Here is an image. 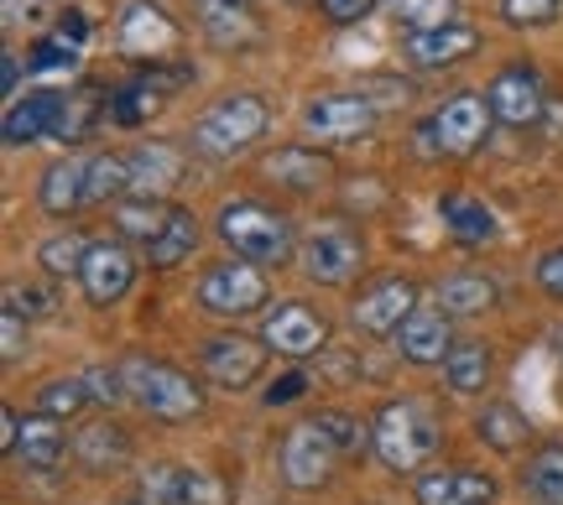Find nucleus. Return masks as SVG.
Masks as SVG:
<instances>
[{
	"label": "nucleus",
	"mask_w": 563,
	"mask_h": 505,
	"mask_svg": "<svg viewBox=\"0 0 563 505\" xmlns=\"http://www.w3.org/2000/svg\"><path fill=\"white\" fill-rule=\"evenodd\" d=\"M214 229L220 240L235 250V261H251V266H287L292 250H298V235H292V220L272 209V203H256V199H230L214 214Z\"/></svg>",
	"instance_id": "1"
},
{
	"label": "nucleus",
	"mask_w": 563,
	"mask_h": 505,
	"mask_svg": "<svg viewBox=\"0 0 563 505\" xmlns=\"http://www.w3.org/2000/svg\"><path fill=\"white\" fill-rule=\"evenodd\" d=\"M371 448L391 474H418L433 453H439V417L422 402L402 396V402H386L371 417Z\"/></svg>",
	"instance_id": "2"
},
{
	"label": "nucleus",
	"mask_w": 563,
	"mask_h": 505,
	"mask_svg": "<svg viewBox=\"0 0 563 505\" xmlns=\"http://www.w3.org/2000/svg\"><path fill=\"white\" fill-rule=\"evenodd\" d=\"M272 125V110L256 94H224L220 104H209L199 121H194V152L209 157V162H230L266 136Z\"/></svg>",
	"instance_id": "3"
},
{
	"label": "nucleus",
	"mask_w": 563,
	"mask_h": 505,
	"mask_svg": "<svg viewBox=\"0 0 563 505\" xmlns=\"http://www.w3.org/2000/svg\"><path fill=\"white\" fill-rule=\"evenodd\" d=\"M125 391L131 402L157 423H194L203 412V385L167 360H125Z\"/></svg>",
	"instance_id": "4"
},
{
	"label": "nucleus",
	"mask_w": 563,
	"mask_h": 505,
	"mask_svg": "<svg viewBox=\"0 0 563 505\" xmlns=\"http://www.w3.org/2000/svg\"><path fill=\"white\" fill-rule=\"evenodd\" d=\"M266 298H272V287H266V271L251 261H220L209 266L199 277V307L203 313H214V318H251V313H262Z\"/></svg>",
	"instance_id": "5"
},
{
	"label": "nucleus",
	"mask_w": 563,
	"mask_h": 505,
	"mask_svg": "<svg viewBox=\"0 0 563 505\" xmlns=\"http://www.w3.org/2000/svg\"><path fill=\"white\" fill-rule=\"evenodd\" d=\"M298 266L308 282L344 287L365 266V245L344 220H323L319 229H308V240L298 245Z\"/></svg>",
	"instance_id": "6"
},
{
	"label": "nucleus",
	"mask_w": 563,
	"mask_h": 505,
	"mask_svg": "<svg viewBox=\"0 0 563 505\" xmlns=\"http://www.w3.org/2000/svg\"><path fill=\"white\" fill-rule=\"evenodd\" d=\"M490 104L481 94H454V100H443L433 110V121L422 125V152H439V157H464V152H475L485 142V131H490Z\"/></svg>",
	"instance_id": "7"
},
{
	"label": "nucleus",
	"mask_w": 563,
	"mask_h": 505,
	"mask_svg": "<svg viewBox=\"0 0 563 505\" xmlns=\"http://www.w3.org/2000/svg\"><path fill=\"white\" fill-rule=\"evenodd\" d=\"M282 480L292 490H323L329 480H334V464H340V448H334V438L323 433L313 417L298 427H287V438H282Z\"/></svg>",
	"instance_id": "8"
},
{
	"label": "nucleus",
	"mask_w": 563,
	"mask_h": 505,
	"mask_svg": "<svg viewBox=\"0 0 563 505\" xmlns=\"http://www.w3.org/2000/svg\"><path fill=\"white\" fill-rule=\"evenodd\" d=\"M266 355H272L266 339H251V334H214V339H203L199 364L220 391H245V385L262 381Z\"/></svg>",
	"instance_id": "9"
},
{
	"label": "nucleus",
	"mask_w": 563,
	"mask_h": 505,
	"mask_svg": "<svg viewBox=\"0 0 563 505\" xmlns=\"http://www.w3.org/2000/svg\"><path fill=\"white\" fill-rule=\"evenodd\" d=\"M302 131L329 146L365 142L376 131V104L365 100V94H319V100H308V110H302Z\"/></svg>",
	"instance_id": "10"
},
{
	"label": "nucleus",
	"mask_w": 563,
	"mask_h": 505,
	"mask_svg": "<svg viewBox=\"0 0 563 505\" xmlns=\"http://www.w3.org/2000/svg\"><path fill=\"white\" fill-rule=\"evenodd\" d=\"M485 104H490V115L501 125H543V115H548V89H543V79L527 68V63H511V68H501L496 79L485 83Z\"/></svg>",
	"instance_id": "11"
},
{
	"label": "nucleus",
	"mask_w": 563,
	"mask_h": 505,
	"mask_svg": "<svg viewBox=\"0 0 563 505\" xmlns=\"http://www.w3.org/2000/svg\"><path fill=\"white\" fill-rule=\"evenodd\" d=\"M418 287L407 282V277H386V282L365 287L361 298H355V307H350V318H355V328L361 334H371V339H391L397 328L418 313Z\"/></svg>",
	"instance_id": "12"
},
{
	"label": "nucleus",
	"mask_w": 563,
	"mask_h": 505,
	"mask_svg": "<svg viewBox=\"0 0 563 505\" xmlns=\"http://www.w3.org/2000/svg\"><path fill=\"white\" fill-rule=\"evenodd\" d=\"M79 287L89 307H115L136 287V256L125 240H95L89 245V261L79 271Z\"/></svg>",
	"instance_id": "13"
},
{
	"label": "nucleus",
	"mask_w": 563,
	"mask_h": 505,
	"mask_svg": "<svg viewBox=\"0 0 563 505\" xmlns=\"http://www.w3.org/2000/svg\"><path fill=\"white\" fill-rule=\"evenodd\" d=\"M266 349H277L287 360H308V355H323L329 349V324L308 303H277L262 324Z\"/></svg>",
	"instance_id": "14"
},
{
	"label": "nucleus",
	"mask_w": 563,
	"mask_h": 505,
	"mask_svg": "<svg viewBox=\"0 0 563 505\" xmlns=\"http://www.w3.org/2000/svg\"><path fill=\"white\" fill-rule=\"evenodd\" d=\"M115 42H121V53H131V58L162 63L173 47H178V21L167 16L157 0H131V5L121 11Z\"/></svg>",
	"instance_id": "15"
},
{
	"label": "nucleus",
	"mask_w": 563,
	"mask_h": 505,
	"mask_svg": "<svg viewBox=\"0 0 563 505\" xmlns=\"http://www.w3.org/2000/svg\"><path fill=\"white\" fill-rule=\"evenodd\" d=\"M481 47V32L470 26V21H449L439 32H407L402 37V58L422 74H439V68H454L464 63L470 53Z\"/></svg>",
	"instance_id": "16"
},
{
	"label": "nucleus",
	"mask_w": 563,
	"mask_h": 505,
	"mask_svg": "<svg viewBox=\"0 0 563 505\" xmlns=\"http://www.w3.org/2000/svg\"><path fill=\"white\" fill-rule=\"evenodd\" d=\"M412 501L418 505H490L496 501V480L481 469H428L412 480Z\"/></svg>",
	"instance_id": "17"
},
{
	"label": "nucleus",
	"mask_w": 563,
	"mask_h": 505,
	"mask_svg": "<svg viewBox=\"0 0 563 505\" xmlns=\"http://www.w3.org/2000/svg\"><path fill=\"white\" fill-rule=\"evenodd\" d=\"M391 344H397V355H402L407 364H443L460 339H454V324H449L443 307H418V313L391 334Z\"/></svg>",
	"instance_id": "18"
},
{
	"label": "nucleus",
	"mask_w": 563,
	"mask_h": 505,
	"mask_svg": "<svg viewBox=\"0 0 563 505\" xmlns=\"http://www.w3.org/2000/svg\"><path fill=\"white\" fill-rule=\"evenodd\" d=\"M262 172L277 188H292V193H319L323 182H334V157L319 152V146H277L262 157Z\"/></svg>",
	"instance_id": "19"
},
{
	"label": "nucleus",
	"mask_w": 563,
	"mask_h": 505,
	"mask_svg": "<svg viewBox=\"0 0 563 505\" xmlns=\"http://www.w3.org/2000/svg\"><path fill=\"white\" fill-rule=\"evenodd\" d=\"M63 104L68 94L58 89H32L26 100H11L5 104V146H32L42 136H58V121H63Z\"/></svg>",
	"instance_id": "20"
},
{
	"label": "nucleus",
	"mask_w": 563,
	"mask_h": 505,
	"mask_svg": "<svg viewBox=\"0 0 563 505\" xmlns=\"http://www.w3.org/2000/svg\"><path fill=\"white\" fill-rule=\"evenodd\" d=\"M84 42H89V21H84L79 11H63L58 26H53L47 37L32 42L26 74H37V79H47V74H74V68H79Z\"/></svg>",
	"instance_id": "21"
},
{
	"label": "nucleus",
	"mask_w": 563,
	"mask_h": 505,
	"mask_svg": "<svg viewBox=\"0 0 563 505\" xmlns=\"http://www.w3.org/2000/svg\"><path fill=\"white\" fill-rule=\"evenodd\" d=\"M125 162H131V193H136V199H162L167 188L183 182V152L167 142L136 146Z\"/></svg>",
	"instance_id": "22"
},
{
	"label": "nucleus",
	"mask_w": 563,
	"mask_h": 505,
	"mask_svg": "<svg viewBox=\"0 0 563 505\" xmlns=\"http://www.w3.org/2000/svg\"><path fill=\"white\" fill-rule=\"evenodd\" d=\"M84 188H89V162L63 157V162H53L47 172H42L37 203L53 214V220H74L79 209H89V203H84Z\"/></svg>",
	"instance_id": "23"
},
{
	"label": "nucleus",
	"mask_w": 563,
	"mask_h": 505,
	"mask_svg": "<svg viewBox=\"0 0 563 505\" xmlns=\"http://www.w3.org/2000/svg\"><path fill=\"white\" fill-rule=\"evenodd\" d=\"M74 459H79V469H89V474H115V469L131 464V438H125V427H115L110 417H104V423H89V427H79V438H74Z\"/></svg>",
	"instance_id": "24"
},
{
	"label": "nucleus",
	"mask_w": 563,
	"mask_h": 505,
	"mask_svg": "<svg viewBox=\"0 0 563 505\" xmlns=\"http://www.w3.org/2000/svg\"><path fill=\"white\" fill-rule=\"evenodd\" d=\"M439 224H443V235H454L460 245H485L496 235V214H490V203L475 199V193H443Z\"/></svg>",
	"instance_id": "25"
},
{
	"label": "nucleus",
	"mask_w": 563,
	"mask_h": 505,
	"mask_svg": "<svg viewBox=\"0 0 563 505\" xmlns=\"http://www.w3.org/2000/svg\"><path fill=\"white\" fill-rule=\"evenodd\" d=\"M68 433H63V423H53V417H42V412H32L26 423H21V448L16 459L26 469H37V474H53V469L68 459Z\"/></svg>",
	"instance_id": "26"
},
{
	"label": "nucleus",
	"mask_w": 563,
	"mask_h": 505,
	"mask_svg": "<svg viewBox=\"0 0 563 505\" xmlns=\"http://www.w3.org/2000/svg\"><path fill=\"white\" fill-rule=\"evenodd\" d=\"M199 214L194 209H183V203H173V214H167V229H162L157 240L146 245V261L157 266V271H173V266L194 261V250H199Z\"/></svg>",
	"instance_id": "27"
},
{
	"label": "nucleus",
	"mask_w": 563,
	"mask_h": 505,
	"mask_svg": "<svg viewBox=\"0 0 563 505\" xmlns=\"http://www.w3.org/2000/svg\"><path fill=\"white\" fill-rule=\"evenodd\" d=\"M199 21L209 32V42H220V47H241V42H251L262 32L251 0H199Z\"/></svg>",
	"instance_id": "28"
},
{
	"label": "nucleus",
	"mask_w": 563,
	"mask_h": 505,
	"mask_svg": "<svg viewBox=\"0 0 563 505\" xmlns=\"http://www.w3.org/2000/svg\"><path fill=\"white\" fill-rule=\"evenodd\" d=\"M475 438L496 453H522L527 438H532V423L511 402H485L481 417H475Z\"/></svg>",
	"instance_id": "29"
},
{
	"label": "nucleus",
	"mask_w": 563,
	"mask_h": 505,
	"mask_svg": "<svg viewBox=\"0 0 563 505\" xmlns=\"http://www.w3.org/2000/svg\"><path fill=\"white\" fill-rule=\"evenodd\" d=\"M443 385L454 396H481L490 385V349L481 339H460L449 349V360H443Z\"/></svg>",
	"instance_id": "30"
},
{
	"label": "nucleus",
	"mask_w": 563,
	"mask_h": 505,
	"mask_svg": "<svg viewBox=\"0 0 563 505\" xmlns=\"http://www.w3.org/2000/svg\"><path fill=\"white\" fill-rule=\"evenodd\" d=\"M439 307L449 318H475L485 307H496V282L481 277V271H454V277H443L439 282Z\"/></svg>",
	"instance_id": "31"
},
{
	"label": "nucleus",
	"mask_w": 563,
	"mask_h": 505,
	"mask_svg": "<svg viewBox=\"0 0 563 505\" xmlns=\"http://www.w3.org/2000/svg\"><path fill=\"white\" fill-rule=\"evenodd\" d=\"M100 121H110V94H104V89H74L68 104H63V121H58V136H53V142H63V146L89 142V131Z\"/></svg>",
	"instance_id": "32"
},
{
	"label": "nucleus",
	"mask_w": 563,
	"mask_h": 505,
	"mask_svg": "<svg viewBox=\"0 0 563 505\" xmlns=\"http://www.w3.org/2000/svg\"><path fill=\"white\" fill-rule=\"evenodd\" d=\"M167 214H173V203H162V199H121L115 203V229H121V240H141V245H152L167 229Z\"/></svg>",
	"instance_id": "33"
},
{
	"label": "nucleus",
	"mask_w": 563,
	"mask_h": 505,
	"mask_svg": "<svg viewBox=\"0 0 563 505\" xmlns=\"http://www.w3.org/2000/svg\"><path fill=\"white\" fill-rule=\"evenodd\" d=\"M89 402H95V391H89V381H84V375H53L47 385H37V412H42V417H53V423L79 417Z\"/></svg>",
	"instance_id": "34"
},
{
	"label": "nucleus",
	"mask_w": 563,
	"mask_h": 505,
	"mask_svg": "<svg viewBox=\"0 0 563 505\" xmlns=\"http://www.w3.org/2000/svg\"><path fill=\"white\" fill-rule=\"evenodd\" d=\"M522 485L543 505H563V444H543L522 469Z\"/></svg>",
	"instance_id": "35"
},
{
	"label": "nucleus",
	"mask_w": 563,
	"mask_h": 505,
	"mask_svg": "<svg viewBox=\"0 0 563 505\" xmlns=\"http://www.w3.org/2000/svg\"><path fill=\"white\" fill-rule=\"evenodd\" d=\"M121 203L131 199V162L115 157V152H100L95 162H89V188H84V203Z\"/></svg>",
	"instance_id": "36"
},
{
	"label": "nucleus",
	"mask_w": 563,
	"mask_h": 505,
	"mask_svg": "<svg viewBox=\"0 0 563 505\" xmlns=\"http://www.w3.org/2000/svg\"><path fill=\"white\" fill-rule=\"evenodd\" d=\"M157 110H162V94L146 79L125 83V89H115V94H110V125H121V131H136V125H146L152 115H157Z\"/></svg>",
	"instance_id": "37"
},
{
	"label": "nucleus",
	"mask_w": 563,
	"mask_h": 505,
	"mask_svg": "<svg viewBox=\"0 0 563 505\" xmlns=\"http://www.w3.org/2000/svg\"><path fill=\"white\" fill-rule=\"evenodd\" d=\"M386 5L402 26V37L407 32H439L449 21H460V0H386Z\"/></svg>",
	"instance_id": "38"
},
{
	"label": "nucleus",
	"mask_w": 563,
	"mask_h": 505,
	"mask_svg": "<svg viewBox=\"0 0 563 505\" xmlns=\"http://www.w3.org/2000/svg\"><path fill=\"white\" fill-rule=\"evenodd\" d=\"M89 245L95 240H84V235H53V240H42L37 245V261H42V271L47 277H79L84 271V261H89Z\"/></svg>",
	"instance_id": "39"
},
{
	"label": "nucleus",
	"mask_w": 563,
	"mask_h": 505,
	"mask_svg": "<svg viewBox=\"0 0 563 505\" xmlns=\"http://www.w3.org/2000/svg\"><path fill=\"white\" fill-rule=\"evenodd\" d=\"M178 505H230V485H224L220 474H209V469L183 464Z\"/></svg>",
	"instance_id": "40"
},
{
	"label": "nucleus",
	"mask_w": 563,
	"mask_h": 505,
	"mask_svg": "<svg viewBox=\"0 0 563 505\" xmlns=\"http://www.w3.org/2000/svg\"><path fill=\"white\" fill-rule=\"evenodd\" d=\"M313 423L334 438V448H340V453H365V448H371V423L350 417V412H334V406H329V412H319Z\"/></svg>",
	"instance_id": "41"
},
{
	"label": "nucleus",
	"mask_w": 563,
	"mask_h": 505,
	"mask_svg": "<svg viewBox=\"0 0 563 505\" xmlns=\"http://www.w3.org/2000/svg\"><path fill=\"white\" fill-rule=\"evenodd\" d=\"M178 480H183V464H152V469H141V480H136V501L141 505H178Z\"/></svg>",
	"instance_id": "42"
},
{
	"label": "nucleus",
	"mask_w": 563,
	"mask_h": 505,
	"mask_svg": "<svg viewBox=\"0 0 563 505\" xmlns=\"http://www.w3.org/2000/svg\"><path fill=\"white\" fill-rule=\"evenodd\" d=\"M563 16V0H501V21L517 26V32H532V26H553Z\"/></svg>",
	"instance_id": "43"
},
{
	"label": "nucleus",
	"mask_w": 563,
	"mask_h": 505,
	"mask_svg": "<svg viewBox=\"0 0 563 505\" xmlns=\"http://www.w3.org/2000/svg\"><path fill=\"white\" fill-rule=\"evenodd\" d=\"M319 11L329 26H361L371 11H382V0H323Z\"/></svg>",
	"instance_id": "44"
},
{
	"label": "nucleus",
	"mask_w": 563,
	"mask_h": 505,
	"mask_svg": "<svg viewBox=\"0 0 563 505\" xmlns=\"http://www.w3.org/2000/svg\"><path fill=\"white\" fill-rule=\"evenodd\" d=\"M21 344H26V313L0 307V355H5V364L21 360Z\"/></svg>",
	"instance_id": "45"
},
{
	"label": "nucleus",
	"mask_w": 563,
	"mask_h": 505,
	"mask_svg": "<svg viewBox=\"0 0 563 505\" xmlns=\"http://www.w3.org/2000/svg\"><path fill=\"white\" fill-rule=\"evenodd\" d=\"M532 277H538V287H543L548 298H559L563 303V245H553V250L538 256V271H532Z\"/></svg>",
	"instance_id": "46"
},
{
	"label": "nucleus",
	"mask_w": 563,
	"mask_h": 505,
	"mask_svg": "<svg viewBox=\"0 0 563 505\" xmlns=\"http://www.w3.org/2000/svg\"><path fill=\"white\" fill-rule=\"evenodd\" d=\"M84 381H89V391H95V402H121V396H131V391H125V370H110V364L89 370Z\"/></svg>",
	"instance_id": "47"
},
{
	"label": "nucleus",
	"mask_w": 563,
	"mask_h": 505,
	"mask_svg": "<svg viewBox=\"0 0 563 505\" xmlns=\"http://www.w3.org/2000/svg\"><path fill=\"white\" fill-rule=\"evenodd\" d=\"M302 391H308V375H302V370H287V375H277V381H272V391H266V406L298 402Z\"/></svg>",
	"instance_id": "48"
},
{
	"label": "nucleus",
	"mask_w": 563,
	"mask_h": 505,
	"mask_svg": "<svg viewBox=\"0 0 563 505\" xmlns=\"http://www.w3.org/2000/svg\"><path fill=\"white\" fill-rule=\"evenodd\" d=\"M0 448L16 459V448H21V412L16 406H5V412H0Z\"/></svg>",
	"instance_id": "49"
},
{
	"label": "nucleus",
	"mask_w": 563,
	"mask_h": 505,
	"mask_svg": "<svg viewBox=\"0 0 563 505\" xmlns=\"http://www.w3.org/2000/svg\"><path fill=\"white\" fill-rule=\"evenodd\" d=\"M42 5H53V0H5V21H11V26H16L21 16H37Z\"/></svg>",
	"instance_id": "50"
},
{
	"label": "nucleus",
	"mask_w": 563,
	"mask_h": 505,
	"mask_svg": "<svg viewBox=\"0 0 563 505\" xmlns=\"http://www.w3.org/2000/svg\"><path fill=\"white\" fill-rule=\"evenodd\" d=\"M16 89H21V58L5 53V94H16Z\"/></svg>",
	"instance_id": "51"
},
{
	"label": "nucleus",
	"mask_w": 563,
	"mask_h": 505,
	"mask_svg": "<svg viewBox=\"0 0 563 505\" xmlns=\"http://www.w3.org/2000/svg\"><path fill=\"white\" fill-rule=\"evenodd\" d=\"M287 5H323V0H287Z\"/></svg>",
	"instance_id": "52"
},
{
	"label": "nucleus",
	"mask_w": 563,
	"mask_h": 505,
	"mask_svg": "<svg viewBox=\"0 0 563 505\" xmlns=\"http://www.w3.org/2000/svg\"><path fill=\"white\" fill-rule=\"evenodd\" d=\"M125 505H141V501H125Z\"/></svg>",
	"instance_id": "53"
},
{
	"label": "nucleus",
	"mask_w": 563,
	"mask_h": 505,
	"mask_svg": "<svg viewBox=\"0 0 563 505\" xmlns=\"http://www.w3.org/2000/svg\"><path fill=\"white\" fill-rule=\"evenodd\" d=\"M365 505H376V501H365Z\"/></svg>",
	"instance_id": "54"
}]
</instances>
